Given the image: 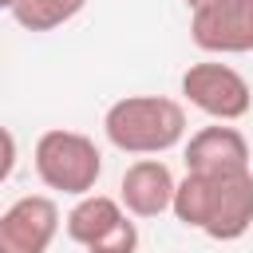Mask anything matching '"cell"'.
Instances as JSON below:
<instances>
[{
    "instance_id": "1",
    "label": "cell",
    "mask_w": 253,
    "mask_h": 253,
    "mask_svg": "<svg viewBox=\"0 0 253 253\" xmlns=\"http://www.w3.org/2000/svg\"><path fill=\"white\" fill-rule=\"evenodd\" d=\"M186 229L210 241H237L253 229V170L241 174H186L170 210Z\"/></svg>"
},
{
    "instance_id": "2",
    "label": "cell",
    "mask_w": 253,
    "mask_h": 253,
    "mask_svg": "<svg viewBox=\"0 0 253 253\" xmlns=\"http://www.w3.org/2000/svg\"><path fill=\"white\" fill-rule=\"evenodd\" d=\"M186 107L170 95H123L103 115V134L115 150L158 158L186 142Z\"/></svg>"
},
{
    "instance_id": "3",
    "label": "cell",
    "mask_w": 253,
    "mask_h": 253,
    "mask_svg": "<svg viewBox=\"0 0 253 253\" xmlns=\"http://www.w3.org/2000/svg\"><path fill=\"white\" fill-rule=\"evenodd\" d=\"M32 166H36V178L47 190L67 194V198H87L99 186L103 154H99L91 134L67 130V126H51V130H43L36 138Z\"/></svg>"
},
{
    "instance_id": "4",
    "label": "cell",
    "mask_w": 253,
    "mask_h": 253,
    "mask_svg": "<svg viewBox=\"0 0 253 253\" xmlns=\"http://www.w3.org/2000/svg\"><path fill=\"white\" fill-rule=\"evenodd\" d=\"M182 99L202 115H210L213 123H237L253 107V91L245 75L217 59H202L182 71Z\"/></svg>"
},
{
    "instance_id": "5",
    "label": "cell",
    "mask_w": 253,
    "mask_h": 253,
    "mask_svg": "<svg viewBox=\"0 0 253 253\" xmlns=\"http://www.w3.org/2000/svg\"><path fill=\"white\" fill-rule=\"evenodd\" d=\"M190 40L206 55L253 51V0H217L190 12Z\"/></svg>"
},
{
    "instance_id": "6",
    "label": "cell",
    "mask_w": 253,
    "mask_h": 253,
    "mask_svg": "<svg viewBox=\"0 0 253 253\" xmlns=\"http://www.w3.org/2000/svg\"><path fill=\"white\" fill-rule=\"evenodd\" d=\"M59 225L55 198L24 194L0 213V253H47Z\"/></svg>"
},
{
    "instance_id": "7",
    "label": "cell",
    "mask_w": 253,
    "mask_h": 253,
    "mask_svg": "<svg viewBox=\"0 0 253 253\" xmlns=\"http://www.w3.org/2000/svg\"><path fill=\"white\" fill-rule=\"evenodd\" d=\"M249 158H253L249 138L237 126H229V123L202 126L182 146L186 174H241V170H253Z\"/></svg>"
},
{
    "instance_id": "8",
    "label": "cell",
    "mask_w": 253,
    "mask_h": 253,
    "mask_svg": "<svg viewBox=\"0 0 253 253\" xmlns=\"http://www.w3.org/2000/svg\"><path fill=\"white\" fill-rule=\"evenodd\" d=\"M174 190H178V178L162 158H138L119 178V202L130 217H158L174 210Z\"/></svg>"
},
{
    "instance_id": "9",
    "label": "cell",
    "mask_w": 253,
    "mask_h": 253,
    "mask_svg": "<svg viewBox=\"0 0 253 253\" xmlns=\"http://www.w3.org/2000/svg\"><path fill=\"white\" fill-rule=\"evenodd\" d=\"M126 217V210H123V202L119 198H107V194H87V198H75V206L67 210V217H63V229H67V237L75 241V245H83V249H91L95 241H103L119 221Z\"/></svg>"
},
{
    "instance_id": "10",
    "label": "cell",
    "mask_w": 253,
    "mask_h": 253,
    "mask_svg": "<svg viewBox=\"0 0 253 253\" xmlns=\"http://www.w3.org/2000/svg\"><path fill=\"white\" fill-rule=\"evenodd\" d=\"M87 0H16L12 20L24 32H55L83 12Z\"/></svg>"
},
{
    "instance_id": "11",
    "label": "cell",
    "mask_w": 253,
    "mask_h": 253,
    "mask_svg": "<svg viewBox=\"0 0 253 253\" xmlns=\"http://www.w3.org/2000/svg\"><path fill=\"white\" fill-rule=\"evenodd\" d=\"M87 253H138V225L130 221V213H126L103 241H95Z\"/></svg>"
},
{
    "instance_id": "12",
    "label": "cell",
    "mask_w": 253,
    "mask_h": 253,
    "mask_svg": "<svg viewBox=\"0 0 253 253\" xmlns=\"http://www.w3.org/2000/svg\"><path fill=\"white\" fill-rule=\"evenodd\" d=\"M12 166H16V138H12V130H4V170H0V178H8Z\"/></svg>"
},
{
    "instance_id": "13",
    "label": "cell",
    "mask_w": 253,
    "mask_h": 253,
    "mask_svg": "<svg viewBox=\"0 0 253 253\" xmlns=\"http://www.w3.org/2000/svg\"><path fill=\"white\" fill-rule=\"evenodd\" d=\"M206 4H217V0H186V8H190V12H198V8H206Z\"/></svg>"
},
{
    "instance_id": "14",
    "label": "cell",
    "mask_w": 253,
    "mask_h": 253,
    "mask_svg": "<svg viewBox=\"0 0 253 253\" xmlns=\"http://www.w3.org/2000/svg\"><path fill=\"white\" fill-rule=\"evenodd\" d=\"M0 4H4V8H8V12H12V8H16V0H0Z\"/></svg>"
}]
</instances>
